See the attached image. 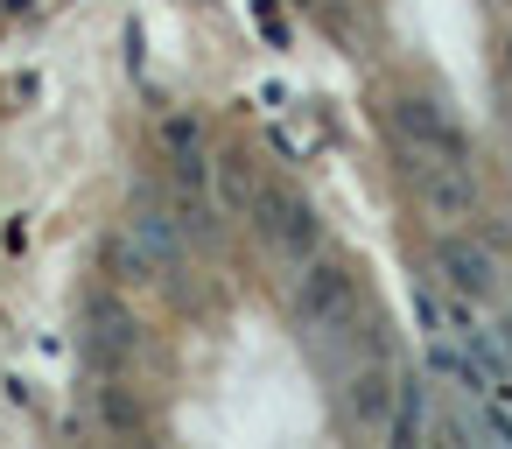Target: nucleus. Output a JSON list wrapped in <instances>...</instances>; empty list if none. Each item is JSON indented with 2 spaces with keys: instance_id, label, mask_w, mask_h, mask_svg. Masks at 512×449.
Returning <instances> with one entry per match:
<instances>
[{
  "instance_id": "f257e3e1",
  "label": "nucleus",
  "mask_w": 512,
  "mask_h": 449,
  "mask_svg": "<svg viewBox=\"0 0 512 449\" xmlns=\"http://www.w3.org/2000/svg\"><path fill=\"white\" fill-rule=\"evenodd\" d=\"M393 148H400V176H407V190L421 197L428 218L456 225V218L477 211V190H470V162H463V155H449V148H421V141H393Z\"/></svg>"
},
{
  "instance_id": "f03ea898",
  "label": "nucleus",
  "mask_w": 512,
  "mask_h": 449,
  "mask_svg": "<svg viewBox=\"0 0 512 449\" xmlns=\"http://www.w3.org/2000/svg\"><path fill=\"white\" fill-rule=\"evenodd\" d=\"M288 316H295V330L309 337V344H323L330 330H344V323H358V281L337 267V260H309V267H295V288H288Z\"/></svg>"
},
{
  "instance_id": "7ed1b4c3",
  "label": "nucleus",
  "mask_w": 512,
  "mask_h": 449,
  "mask_svg": "<svg viewBox=\"0 0 512 449\" xmlns=\"http://www.w3.org/2000/svg\"><path fill=\"white\" fill-rule=\"evenodd\" d=\"M253 225H260V239H267V253L281 260V274H295V267H309V260L323 253V225H316V211H309L295 190H267V183H260Z\"/></svg>"
},
{
  "instance_id": "20e7f679",
  "label": "nucleus",
  "mask_w": 512,
  "mask_h": 449,
  "mask_svg": "<svg viewBox=\"0 0 512 449\" xmlns=\"http://www.w3.org/2000/svg\"><path fill=\"white\" fill-rule=\"evenodd\" d=\"M127 239H134V253L148 260V281H183V267H190V232L176 225V211L134 204V218H127Z\"/></svg>"
},
{
  "instance_id": "39448f33",
  "label": "nucleus",
  "mask_w": 512,
  "mask_h": 449,
  "mask_svg": "<svg viewBox=\"0 0 512 449\" xmlns=\"http://www.w3.org/2000/svg\"><path fill=\"white\" fill-rule=\"evenodd\" d=\"M393 400H400V386H393V372L379 358H365V365L344 372V407H351V421L365 435H386L393 428Z\"/></svg>"
},
{
  "instance_id": "423d86ee",
  "label": "nucleus",
  "mask_w": 512,
  "mask_h": 449,
  "mask_svg": "<svg viewBox=\"0 0 512 449\" xmlns=\"http://www.w3.org/2000/svg\"><path fill=\"white\" fill-rule=\"evenodd\" d=\"M211 204L225 211V218H253V204H260V176H253V162L246 155H218L211 148Z\"/></svg>"
},
{
  "instance_id": "0eeeda50",
  "label": "nucleus",
  "mask_w": 512,
  "mask_h": 449,
  "mask_svg": "<svg viewBox=\"0 0 512 449\" xmlns=\"http://www.w3.org/2000/svg\"><path fill=\"white\" fill-rule=\"evenodd\" d=\"M393 141H421V148H449V155H463V134L428 106V99H393Z\"/></svg>"
},
{
  "instance_id": "6e6552de",
  "label": "nucleus",
  "mask_w": 512,
  "mask_h": 449,
  "mask_svg": "<svg viewBox=\"0 0 512 449\" xmlns=\"http://www.w3.org/2000/svg\"><path fill=\"white\" fill-rule=\"evenodd\" d=\"M442 274H449V288H456V295H491V288H498L491 253H484V246H470V239H442Z\"/></svg>"
},
{
  "instance_id": "1a4fd4ad",
  "label": "nucleus",
  "mask_w": 512,
  "mask_h": 449,
  "mask_svg": "<svg viewBox=\"0 0 512 449\" xmlns=\"http://www.w3.org/2000/svg\"><path fill=\"white\" fill-rule=\"evenodd\" d=\"M92 351L113 365V358H134V323H127V309L120 302H106V295H92Z\"/></svg>"
},
{
  "instance_id": "9d476101",
  "label": "nucleus",
  "mask_w": 512,
  "mask_h": 449,
  "mask_svg": "<svg viewBox=\"0 0 512 449\" xmlns=\"http://www.w3.org/2000/svg\"><path fill=\"white\" fill-rule=\"evenodd\" d=\"M99 414H106V421H113V428H127V435H134V428H141V407H134V400H127V393H113V386H106V400H99Z\"/></svg>"
}]
</instances>
